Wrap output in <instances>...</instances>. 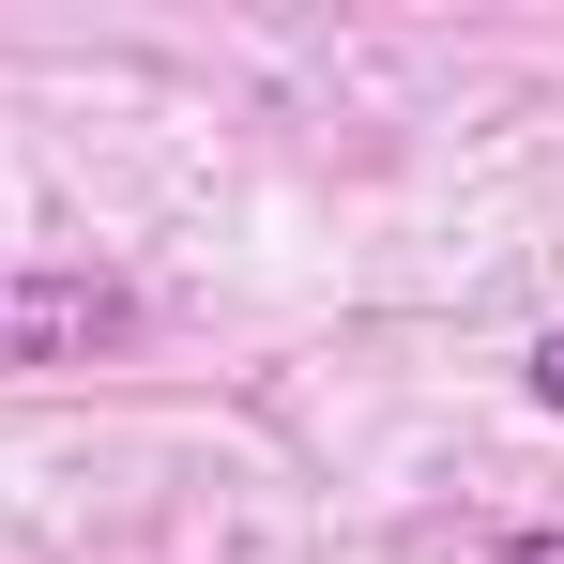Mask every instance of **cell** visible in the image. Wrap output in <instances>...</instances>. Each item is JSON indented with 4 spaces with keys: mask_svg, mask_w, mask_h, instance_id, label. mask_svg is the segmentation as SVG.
<instances>
[{
    "mask_svg": "<svg viewBox=\"0 0 564 564\" xmlns=\"http://www.w3.org/2000/svg\"><path fill=\"white\" fill-rule=\"evenodd\" d=\"M519 381H534V412H550V427H564V321H550V336H534V351H519Z\"/></svg>",
    "mask_w": 564,
    "mask_h": 564,
    "instance_id": "cell-2",
    "label": "cell"
},
{
    "mask_svg": "<svg viewBox=\"0 0 564 564\" xmlns=\"http://www.w3.org/2000/svg\"><path fill=\"white\" fill-rule=\"evenodd\" d=\"M153 336L138 275L107 260H0V381H77V367H122Z\"/></svg>",
    "mask_w": 564,
    "mask_h": 564,
    "instance_id": "cell-1",
    "label": "cell"
},
{
    "mask_svg": "<svg viewBox=\"0 0 564 564\" xmlns=\"http://www.w3.org/2000/svg\"><path fill=\"white\" fill-rule=\"evenodd\" d=\"M488 564H564V519H519V534H503Z\"/></svg>",
    "mask_w": 564,
    "mask_h": 564,
    "instance_id": "cell-3",
    "label": "cell"
}]
</instances>
